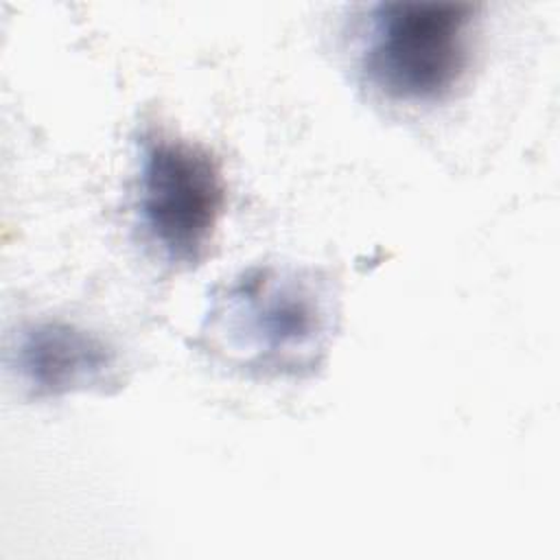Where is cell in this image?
<instances>
[{
	"label": "cell",
	"mask_w": 560,
	"mask_h": 560,
	"mask_svg": "<svg viewBox=\"0 0 560 560\" xmlns=\"http://www.w3.org/2000/svg\"><path fill=\"white\" fill-rule=\"evenodd\" d=\"M225 206L223 166L210 149L160 125L138 131L133 228L147 252L171 269L201 265Z\"/></svg>",
	"instance_id": "obj_3"
},
{
	"label": "cell",
	"mask_w": 560,
	"mask_h": 560,
	"mask_svg": "<svg viewBox=\"0 0 560 560\" xmlns=\"http://www.w3.org/2000/svg\"><path fill=\"white\" fill-rule=\"evenodd\" d=\"M337 330V298L319 271L254 265L208 300L199 348L212 361L256 378H304L322 368Z\"/></svg>",
	"instance_id": "obj_1"
},
{
	"label": "cell",
	"mask_w": 560,
	"mask_h": 560,
	"mask_svg": "<svg viewBox=\"0 0 560 560\" xmlns=\"http://www.w3.org/2000/svg\"><path fill=\"white\" fill-rule=\"evenodd\" d=\"M11 368L28 398L46 400L74 392H109L120 385V354L79 324L42 317L20 326Z\"/></svg>",
	"instance_id": "obj_4"
},
{
	"label": "cell",
	"mask_w": 560,
	"mask_h": 560,
	"mask_svg": "<svg viewBox=\"0 0 560 560\" xmlns=\"http://www.w3.org/2000/svg\"><path fill=\"white\" fill-rule=\"evenodd\" d=\"M479 7L468 2H376L350 26L357 79L381 101L424 107L464 85L477 52Z\"/></svg>",
	"instance_id": "obj_2"
}]
</instances>
